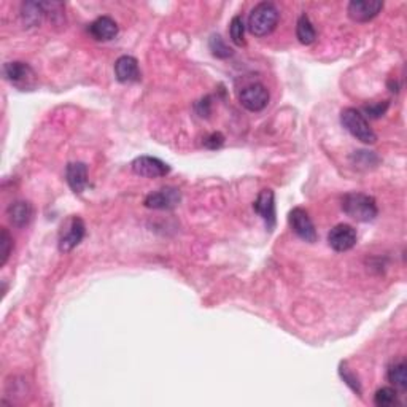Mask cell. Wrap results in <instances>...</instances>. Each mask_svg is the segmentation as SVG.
Returning a JSON list of instances; mask_svg holds the SVG:
<instances>
[{
    "instance_id": "obj_14",
    "label": "cell",
    "mask_w": 407,
    "mask_h": 407,
    "mask_svg": "<svg viewBox=\"0 0 407 407\" xmlns=\"http://www.w3.org/2000/svg\"><path fill=\"white\" fill-rule=\"evenodd\" d=\"M65 180L75 194H81L86 189L87 183V166L85 163H70L65 167Z\"/></svg>"
},
{
    "instance_id": "obj_27",
    "label": "cell",
    "mask_w": 407,
    "mask_h": 407,
    "mask_svg": "<svg viewBox=\"0 0 407 407\" xmlns=\"http://www.w3.org/2000/svg\"><path fill=\"white\" fill-rule=\"evenodd\" d=\"M196 110H198L199 116L207 118L210 115V97H205V99L199 101L198 104H196Z\"/></svg>"
},
{
    "instance_id": "obj_22",
    "label": "cell",
    "mask_w": 407,
    "mask_h": 407,
    "mask_svg": "<svg viewBox=\"0 0 407 407\" xmlns=\"http://www.w3.org/2000/svg\"><path fill=\"white\" fill-rule=\"evenodd\" d=\"M229 35L234 45L237 46L245 45V25H244V19H242V17H239V14L231 19Z\"/></svg>"
},
{
    "instance_id": "obj_11",
    "label": "cell",
    "mask_w": 407,
    "mask_h": 407,
    "mask_svg": "<svg viewBox=\"0 0 407 407\" xmlns=\"http://www.w3.org/2000/svg\"><path fill=\"white\" fill-rule=\"evenodd\" d=\"M384 2L379 0H353L348 3L347 13L355 23H368L382 12Z\"/></svg>"
},
{
    "instance_id": "obj_12",
    "label": "cell",
    "mask_w": 407,
    "mask_h": 407,
    "mask_svg": "<svg viewBox=\"0 0 407 407\" xmlns=\"http://www.w3.org/2000/svg\"><path fill=\"white\" fill-rule=\"evenodd\" d=\"M255 212L264 220L266 228L272 231L275 228L277 218H275V194L272 189L266 188L261 189L260 194H258L256 200L253 202Z\"/></svg>"
},
{
    "instance_id": "obj_23",
    "label": "cell",
    "mask_w": 407,
    "mask_h": 407,
    "mask_svg": "<svg viewBox=\"0 0 407 407\" xmlns=\"http://www.w3.org/2000/svg\"><path fill=\"white\" fill-rule=\"evenodd\" d=\"M12 250H13L12 236L8 234L7 229L2 228V234H0V256H2V260H0V266L7 264L8 258L12 255Z\"/></svg>"
},
{
    "instance_id": "obj_19",
    "label": "cell",
    "mask_w": 407,
    "mask_h": 407,
    "mask_svg": "<svg viewBox=\"0 0 407 407\" xmlns=\"http://www.w3.org/2000/svg\"><path fill=\"white\" fill-rule=\"evenodd\" d=\"M45 5L43 3H35L28 2L23 3V19L25 24L29 25H39L42 18L45 17Z\"/></svg>"
},
{
    "instance_id": "obj_6",
    "label": "cell",
    "mask_w": 407,
    "mask_h": 407,
    "mask_svg": "<svg viewBox=\"0 0 407 407\" xmlns=\"http://www.w3.org/2000/svg\"><path fill=\"white\" fill-rule=\"evenodd\" d=\"M288 220H290V226L300 239L304 242H309V244H313L317 242V231H315V225L311 216H309L307 210H304L302 207H295L288 215Z\"/></svg>"
},
{
    "instance_id": "obj_20",
    "label": "cell",
    "mask_w": 407,
    "mask_h": 407,
    "mask_svg": "<svg viewBox=\"0 0 407 407\" xmlns=\"http://www.w3.org/2000/svg\"><path fill=\"white\" fill-rule=\"evenodd\" d=\"M374 404L377 407H391L398 404V391L390 386H384L375 391L374 395Z\"/></svg>"
},
{
    "instance_id": "obj_7",
    "label": "cell",
    "mask_w": 407,
    "mask_h": 407,
    "mask_svg": "<svg viewBox=\"0 0 407 407\" xmlns=\"http://www.w3.org/2000/svg\"><path fill=\"white\" fill-rule=\"evenodd\" d=\"M132 172L143 178H161L171 172V166L163 159L153 156H138L131 164Z\"/></svg>"
},
{
    "instance_id": "obj_4",
    "label": "cell",
    "mask_w": 407,
    "mask_h": 407,
    "mask_svg": "<svg viewBox=\"0 0 407 407\" xmlns=\"http://www.w3.org/2000/svg\"><path fill=\"white\" fill-rule=\"evenodd\" d=\"M85 234L86 226L83 223V220L79 218V216H72V218L67 220L63 225V228H61L58 242L59 251L69 253V251L74 250L76 245L81 244V240L85 239Z\"/></svg>"
},
{
    "instance_id": "obj_24",
    "label": "cell",
    "mask_w": 407,
    "mask_h": 407,
    "mask_svg": "<svg viewBox=\"0 0 407 407\" xmlns=\"http://www.w3.org/2000/svg\"><path fill=\"white\" fill-rule=\"evenodd\" d=\"M339 374H341V377L344 379V382L347 384L350 388H352L355 393L362 396V384H359V380L357 375H355L353 373H350L347 366H345L344 363L341 364V368H339Z\"/></svg>"
},
{
    "instance_id": "obj_26",
    "label": "cell",
    "mask_w": 407,
    "mask_h": 407,
    "mask_svg": "<svg viewBox=\"0 0 407 407\" xmlns=\"http://www.w3.org/2000/svg\"><path fill=\"white\" fill-rule=\"evenodd\" d=\"M223 143H225V137H223V134H220V132H213V134H210L209 137L204 138V145L210 148V150L221 148L223 147Z\"/></svg>"
},
{
    "instance_id": "obj_16",
    "label": "cell",
    "mask_w": 407,
    "mask_h": 407,
    "mask_svg": "<svg viewBox=\"0 0 407 407\" xmlns=\"http://www.w3.org/2000/svg\"><path fill=\"white\" fill-rule=\"evenodd\" d=\"M10 223L17 228H24L30 223L34 216V207L32 204L28 202V200H17V202L10 204L7 210Z\"/></svg>"
},
{
    "instance_id": "obj_3",
    "label": "cell",
    "mask_w": 407,
    "mask_h": 407,
    "mask_svg": "<svg viewBox=\"0 0 407 407\" xmlns=\"http://www.w3.org/2000/svg\"><path fill=\"white\" fill-rule=\"evenodd\" d=\"M341 125L345 131L352 134L357 140L366 143V145H373L377 142V134L373 131L366 116L357 108H344L341 112Z\"/></svg>"
},
{
    "instance_id": "obj_18",
    "label": "cell",
    "mask_w": 407,
    "mask_h": 407,
    "mask_svg": "<svg viewBox=\"0 0 407 407\" xmlns=\"http://www.w3.org/2000/svg\"><path fill=\"white\" fill-rule=\"evenodd\" d=\"M296 37L302 45H312L317 40V30L306 13L301 14L298 19Z\"/></svg>"
},
{
    "instance_id": "obj_5",
    "label": "cell",
    "mask_w": 407,
    "mask_h": 407,
    "mask_svg": "<svg viewBox=\"0 0 407 407\" xmlns=\"http://www.w3.org/2000/svg\"><path fill=\"white\" fill-rule=\"evenodd\" d=\"M3 76L5 80L10 81V83L23 91L32 90L35 86V81H37V75H35L32 67L25 63H19V61H14V63H5Z\"/></svg>"
},
{
    "instance_id": "obj_1",
    "label": "cell",
    "mask_w": 407,
    "mask_h": 407,
    "mask_svg": "<svg viewBox=\"0 0 407 407\" xmlns=\"http://www.w3.org/2000/svg\"><path fill=\"white\" fill-rule=\"evenodd\" d=\"M342 210L350 218L369 223L379 215L377 202L373 196L364 193H348L342 198Z\"/></svg>"
},
{
    "instance_id": "obj_17",
    "label": "cell",
    "mask_w": 407,
    "mask_h": 407,
    "mask_svg": "<svg viewBox=\"0 0 407 407\" xmlns=\"http://www.w3.org/2000/svg\"><path fill=\"white\" fill-rule=\"evenodd\" d=\"M386 379L391 385H395L396 390L406 391L407 390V364L404 359H399L393 364H390Z\"/></svg>"
},
{
    "instance_id": "obj_9",
    "label": "cell",
    "mask_w": 407,
    "mask_h": 407,
    "mask_svg": "<svg viewBox=\"0 0 407 407\" xmlns=\"http://www.w3.org/2000/svg\"><path fill=\"white\" fill-rule=\"evenodd\" d=\"M357 240H358L357 229H355L353 226L345 225V223L336 225L328 234L329 247H331L334 251H339V253L352 250L353 247L357 245Z\"/></svg>"
},
{
    "instance_id": "obj_10",
    "label": "cell",
    "mask_w": 407,
    "mask_h": 407,
    "mask_svg": "<svg viewBox=\"0 0 407 407\" xmlns=\"http://www.w3.org/2000/svg\"><path fill=\"white\" fill-rule=\"evenodd\" d=\"M180 200H182V194H180L178 189L167 187L148 194L143 204H145L147 209L153 210H172L180 204Z\"/></svg>"
},
{
    "instance_id": "obj_15",
    "label": "cell",
    "mask_w": 407,
    "mask_h": 407,
    "mask_svg": "<svg viewBox=\"0 0 407 407\" xmlns=\"http://www.w3.org/2000/svg\"><path fill=\"white\" fill-rule=\"evenodd\" d=\"M90 34L97 42H108L118 35V24L110 17H101L90 24Z\"/></svg>"
},
{
    "instance_id": "obj_13",
    "label": "cell",
    "mask_w": 407,
    "mask_h": 407,
    "mask_svg": "<svg viewBox=\"0 0 407 407\" xmlns=\"http://www.w3.org/2000/svg\"><path fill=\"white\" fill-rule=\"evenodd\" d=\"M115 76L120 83H136L140 80V69L138 63L132 56H120L115 63Z\"/></svg>"
},
{
    "instance_id": "obj_8",
    "label": "cell",
    "mask_w": 407,
    "mask_h": 407,
    "mask_svg": "<svg viewBox=\"0 0 407 407\" xmlns=\"http://www.w3.org/2000/svg\"><path fill=\"white\" fill-rule=\"evenodd\" d=\"M239 101L249 112H261L269 104V91L261 83H251L240 91Z\"/></svg>"
},
{
    "instance_id": "obj_25",
    "label": "cell",
    "mask_w": 407,
    "mask_h": 407,
    "mask_svg": "<svg viewBox=\"0 0 407 407\" xmlns=\"http://www.w3.org/2000/svg\"><path fill=\"white\" fill-rule=\"evenodd\" d=\"M388 101L385 102H377V104H371V105H366L363 108V112L366 115L371 116V118H380L382 115H385V112L388 110Z\"/></svg>"
},
{
    "instance_id": "obj_21",
    "label": "cell",
    "mask_w": 407,
    "mask_h": 407,
    "mask_svg": "<svg viewBox=\"0 0 407 407\" xmlns=\"http://www.w3.org/2000/svg\"><path fill=\"white\" fill-rule=\"evenodd\" d=\"M209 48L212 51V54L218 59H228L233 56V50L225 43V40L221 39V35H212L209 40Z\"/></svg>"
},
{
    "instance_id": "obj_2",
    "label": "cell",
    "mask_w": 407,
    "mask_h": 407,
    "mask_svg": "<svg viewBox=\"0 0 407 407\" xmlns=\"http://www.w3.org/2000/svg\"><path fill=\"white\" fill-rule=\"evenodd\" d=\"M280 13L274 3L261 2L251 10L249 17V30L255 37H266L274 32L279 24Z\"/></svg>"
}]
</instances>
